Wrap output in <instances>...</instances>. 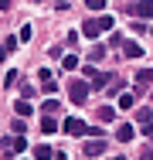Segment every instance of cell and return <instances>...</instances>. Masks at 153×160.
Returning a JSON list of instances; mask_svg holds the SVG:
<instances>
[{"label":"cell","instance_id":"cell-6","mask_svg":"<svg viewBox=\"0 0 153 160\" xmlns=\"http://www.w3.org/2000/svg\"><path fill=\"white\" fill-rule=\"evenodd\" d=\"M122 51H126L129 58H140V55H143V48H140L136 41H122Z\"/></svg>","mask_w":153,"mask_h":160},{"label":"cell","instance_id":"cell-20","mask_svg":"<svg viewBox=\"0 0 153 160\" xmlns=\"http://www.w3.org/2000/svg\"><path fill=\"white\" fill-rule=\"evenodd\" d=\"M75 65H78V58H75V55H65V62H61V68H75Z\"/></svg>","mask_w":153,"mask_h":160},{"label":"cell","instance_id":"cell-7","mask_svg":"<svg viewBox=\"0 0 153 160\" xmlns=\"http://www.w3.org/2000/svg\"><path fill=\"white\" fill-rule=\"evenodd\" d=\"M95 116H99V123H112V119H116V109H112V106H102Z\"/></svg>","mask_w":153,"mask_h":160},{"label":"cell","instance_id":"cell-19","mask_svg":"<svg viewBox=\"0 0 153 160\" xmlns=\"http://www.w3.org/2000/svg\"><path fill=\"white\" fill-rule=\"evenodd\" d=\"M85 7H89V10H102V7H106V0H85Z\"/></svg>","mask_w":153,"mask_h":160},{"label":"cell","instance_id":"cell-15","mask_svg":"<svg viewBox=\"0 0 153 160\" xmlns=\"http://www.w3.org/2000/svg\"><path fill=\"white\" fill-rule=\"evenodd\" d=\"M133 106H136V96H129V92L119 96V109H133Z\"/></svg>","mask_w":153,"mask_h":160},{"label":"cell","instance_id":"cell-17","mask_svg":"<svg viewBox=\"0 0 153 160\" xmlns=\"http://www.w3.org/2000/svg\"><path fill=\"white\" fill-rule=\"evenodd\" d=\"M14 82H17V72H14V68H10V72H7V75H3V85H7V89H10V85H14Z\"/></svg>","mask_w":153,"mask_h":160},{"label":"cell","instance_id":"cell-21","mask_svg":"<svg viewBox=\"0 0 153 160\" xmlns=\"http://www.w3.org/2000/svg\"><path fill=\"white\" fill-rule=\"evenodd\" d=\"M140 129H143V136H150V140H153V123H140Z\"/></svg>","mask_w":153,"mask_h":160},{"label":"cell","instance_id":"cell-12","mask_svg":"<svg viewBox=\"0 0 153 160\" xmlns=\"http://www.w3.org/2000/svg\"><path fill=\"white\" fill-rule=\"evenodd\" d=\"M82 34H89V38H99V24H95V21H85V24H82Z\"/></svg>","mask_w":153,"mask_h":160},{"label":"cell","instance_id":"cell-3","mask_svg":"<svg viewBox=\"0 0 153 160\" xmlns=\"http://www.w3.org/2000/svg\"><path fill=\"white\" fill-rule=\"evenodd\" d=\"M0 147H3V153H7V157H14V153H21V150H24L27 143H24V136H7V140H3Z\"/></svg>","mask_w":153,"mask_h":160},{"label":"cell","instance_id":"cell-16","mask_svg":"<svg viewBox=\"0 0 153 160\" xmlns=\"http://www.w3.org/2000/svg\"><path fill=\"white\" fill-rule=\"evenodd\" d=\"M41 129H44V133H55V129H58V119H41Z\"/></svg>","mask_w":153,"mask_h":160},{"label":"cell","instance_id":"cell-8","mask_svg":"<svg viewBox=\"0 0 153 160\" xmlns=\"http://www.w3.org/2000/svg\"><path fill=\"white\" fill-rule=\"evenodd\" d=\"M136 82H140V85H150L153 82V68H140V72H136Z\"/></svg>","mask_w":153,"mask_h":160},{"label":"cell","instance_id":"cell-10","mask_svg":"<svg viewBox=\"0 0 153 160\" xmlns=\"http://www.w3.org/2000/svg\"><path fill=\"white\" fill-rule=\"evenodd\" d=\"M14 109H17V116H31V112H34L27 99H21V102H14Z\"/></svg>","mask_w":153,"mask_h":160},{"label":"cell","instance_id":"cell-18","mask_svg":"<svg viewBox=\"0 0 153 160\" xmlns=\"http://www.w3.org/2000/svg\"><path fill=\"white\" fill-rule=\"evenodd\" d=\"M41 109H44V112H58V99H48V102H44Z\"/></svg>","mask_w":153,"mask_h":160},{"label":"cell","instance_id":"cell-11","mask_svg":"<svg viewBox=\"0 0 153 160\" xmlns=\"http://www.w3.org/2000/svg\"><path fill=\"white\" fill-rule=\"evenodd\" d=\"M133 133H136V129L129 126V123H122V126H119V140H122V143H129V140H133Z\"/></svg>","mask_w":153,"mask_h":160},{"label":"cell","instance_id":"cell-9","mask_svg":"<svg viewBox=\"0 0 153 160\" xmlns=\"http://www.w3.org/2000/svg\"><path fill=\"white\" fill-rule=\"evenodd\" d=\"M51 157H55L51 147H34V160H51Z\"/></svg>","mask_w":153,"mask_h":160},{"label":"cell","instance_id":"cell-4","mask_svg":"<svg viewBox=\"0 0 153 160\" xmlns=\"http://www.w3.org/2000/svg\"><path fill=\"white\" fill-rule=\"evenodd\" d=\"M129 14H133V17H153V0H136V3H129Z\"/></svg>","mask_w":153,"mask_h":160},{"label":"cell","instance_id":"cell-13","mask_svg":"<svg viewBox=\"0 0 153 160\" xmlns=\"http://www.w3.org/2000/svg\"><path fill=\"white\" fill-rule=\"evenodd\" d=\"M95 24H99V31H112V24H116V21H112L109 14H102V17H99Z\"/></svg>","mask_w":153,"mask_h":160},{"label":"cell","instance_id":"cell-1","mask_svg":"<svg viewBox=\"0 0 153 160\" xmlns=\"http://www.w3.org/2000/svg\"><path fill=\"white\" fill-rule=\"evenodd\" d=\"M65 133H72V136H85V133H89V123L78 119V116H68V119H65Z\"/></svg>","mask_w":153,"mask_h":160},{"label":"cell","instance_id":"cell-14","mask_svg":"<svg viewBox=\"0 0 153 160\" xmlns=\"http://www.w3.org/2000/svg\"><path fill=\"white\" fill-rule=\"evenodd\" d=\"M14 44H17L14 38H7V41H3V48H0V62H7V55L14 51Z\"/></svg>","mask_w":153,"mask_h":160},{"label":"cell","instance_id":"cell-2","mask_svg":"<svg viewBox=\"0 0 153 160\" xmlns=\"http://www.w3.org/2000/svg\"><path fill=\"white\" fill-rule=\"evenodd\" d=\"M68 99L72 102H85L89 99V82H72L68 85Z\"/></svg>","mask_w":153,"mask_h":160},{"label":"cell","instance_id":"cell-5","mask_svg":"<svg viewBox=\"0 0 153 160\" xmlns=\"http://www.w3.org/2000/svg\"><path fill=\"white\" fill-rule=\"evenodd\" d=\"M102 153H106V143H102L99 136H95V140H89V143H85V157H102Z\"/></svg>","mask_w":153,"mask_h":160}]
</instances>
